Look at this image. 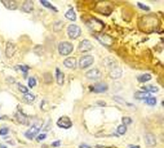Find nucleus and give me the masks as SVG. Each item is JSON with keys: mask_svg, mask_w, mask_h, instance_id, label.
Listing matches in <instances>:
<instances>
[{"mask_svg": "<svg viewBox=\"0 0 164 148\" xmlns=\"http://www.w3.org/2000/svg\"><path fill=\"white\" fill-rule=\"evenodd\" d=\"M16 116V120L18 121L20 124H23V125H28V119L27 117L21 112H17L15 114Z\"/></svg>", "mask_w": 164, "mask_h": 148, "instance_id": "obj_15", "label": "nucleus"}, {"mask_svg": "<svg viewBox=\"0 0 164 148\" xmlns=\"http://www.w3.org/2000/svg\"><path fill=\"white\" fill-rule=\"evenodd\" d=\"M85 76H86V78L91 79V80H97V79L100 78L101 73L97 68H92L85 73Z\"/></svg>", "mask_w": 164, "mask_h": 148, "instance_id": "obj_9", "label": "nucleus"}, {"mask_svg": "<svg viewBox=\"0 0 164 148\" xmlns=\"http://www.w3.org/2000/svg\"><path fill=\"white\" fill-rule=\"evenodd\" d=\"M65 17L68 18L69 21H76V13H75L73 8H69L67 12L65 13Z\"/></svg>", "mask_w": 164, "mask_h": 148, "instance_id": "obj_17", "label": "nucleus"}, {"mask_svg": "<svg viewBox=\"0 0 164 148\" xmlns=\"http://www.w3.org/2000/svg\"><path fill=\"white\" fill-rule=\"evenodd\" d=\"M73 51V45L70 42H61L58 45V52L61 55H69Z\"/></svg>", "mask_w": 164, "mask_h": 148, "instance_id": "obj_1", "label": "nucleus"}, {"mask_svg": "<svg viewBox=\"0 0 164 148\" xmlns=\"http://www.w3.org/2000/svg\"><path fill=\"white\" fill-rule=\"evenodd\" d=\"M36 84H37L36 79L34 78V77H30V78L28 79V86L29 87H30V88H33Z\"/></svg>", "mask_w": 164, "mask_h": 148, "instance_id": "obj_26", "label": "nucleus"}, {"mask_svg": "<svg viewBox=\"0 0 164 148\" xmlns=\"http://www.w3.org/2000/svg\"><path fill=\"white\" fill-rule=\"evenodd\" d=\"M127 131V127L125 125H121L117 127V133L120 134V135H124Z\"/></svg>", "mask_w": 164, "mask_h": 148, "instance_id": "obj_25", "label": "nucleus"}, {"mask_svg": "<svg viewBox=\"0 0 164 148\" xmlns=\"http://www.w3.org/2000/svg\"><path fill=\"white\" fill-rule=\"evenodd\" d=\"M1 119H3V118H2V117H0V120H1Z\"/></svg>", "mask_w": 164, "mask_h": 148, "instance_id": "obj_39", "label": "nucleus"}, {"mask_svg": "<svg viewBox=\"0 0 164 148\" xmlns=\"http://www.w3.org/2000/svg\"><path fill=\"white\" fill-rule=\"evenodd\" d=\"M40 129H41L40 124H34V125L24 133V136H26L27 139H29V140H32V139H34V138L38 135V133L39 132Z\"/></svg>", "mask_w": 164, "mask_h": 148, "instance_id": "obj_2", "label": "nucleus"}, {"mask_svg": "<svg viewBox=\"0 0 164 148\" xmlns=\"http://www.w3.org/2000/svg\"><path fill=\"white\" fill-rule=\"evenodd\" d=\"M137 5H138V7H139V8H141V10H143V11H148L149 10H150V8H149V7H147V6H146V5H144V4H143V3H140V2H138V4H137Z\"/></svg>", "mask_w": 164, "mask_h": 148, "instance_id": "obj_30", "label": "nucleus"}, {"mask_svg": "<svg viewBox=\"0 0 164 148\" xmlns=\"http://www.w3.org/2000/svg\"><path fill=\"white\" fill-rule=\"evenodd\" d=\"M113 99H114L116 102H118V103H121V104H125L126 103L125 100H124L122 98H119V97H114V98H113Z\"/></svg>", "mask_w": 164, "mask_h": 148, "instance_id": "obj_32", "label": "nucleus"}, {"mask_svg": "<svg viewBox=\"0 0 164 148\" xmlns=\"http://www.w3.org/2000/svg\"><path fill=\"white\" fill-rule=\"evenodd\" d=\"M68 35L71 39H78L81 35V28L76 24H70L68 27Z\"/></svg>", "mask_w": 164, "mask_h": 148, "instance_id": "obj_3", "label": "nucleus"}, {"mask_svg": "<svg viewBox=\"0 0 164 148\" xmlns=\"http://www.w3.org/2000/svg\"><path fill=\"white\" fill-rule=\"evenodd\" d=\"M40 3L43 5V7H45V8H49V10H52V11H55L56 12L57 11V10L55 8H54V6L52 5L51 3L49 2V1H44V0H41L40 1Z\"/></svg>", "mask_w": 164, "mask_h": 148, "instance_id": "obj_22", "label": "nucleus"}, {"mask_svg": "<svg viewBox=\"0 0 164 148\" xmlns=\"http://www.w3.org/2000/svg\"><path fill=\"white\" fill-rule=\"evenodd\" d=\"M57 126L61 128H65V129H68L69 127H71L72 126V122L70 121L69 117H60L57 121Z\"/></svg>", "mask_w": 164, "mask_h": 148, "instance_id": "obj_6", "label": "nucleus"}, {"mask_svg": "<svg viewBox=\"0 0 164 148\" xmlns=\"http://www.w3.org/2000/svg\"><path fill=\"white\" fill-rule=\"evenodd\" d=\"M18 68H20L22 71L23 72V74H24V77H26V74H27V71H28L29 69V67L28 66H22V65H19L18 66Z\"/></svg>", "mask_w": 164, "mask_h": 148, "instance_id": "obj_27", "label": "nucleus"}, {"mask_svg": "<svg viewBox=\"0 0 164 148\" xmlns=\"http://www.w3.org/2000/svg\"><path fill=\"white\" fill-rule=\"evenodd\" d=\"M144 141H145L146 145L148 146H155L157 144V140L152 133H147L144 136Z\"/></svg>", "mask_w": 164, "mask_h": 148, "instance_id": "obj_11", "label": "nucleus"}, {"mask_svg": "<svg viewBox=\"0 0 164 148\" xmlns=\"http://www.w3.org/2000/svg\"><path fill=\"white\" fill-rule=\"evenodd\" d=\"M93 46L92 43L87 40V39H84L79 43V46H78V51L81 53H86L89 52L90 50H92Z\"/></svg>", "mask_w": 164, "mask_h": 148, "instance_id": "obj_5", "label": "nucleus"}, {"mask_svg": "<svg viewBox=\"0 0 164 148\" xmlns=\"http://www.w3.org/2000/svg\"><path fill=\"white\" fill-rule=\"evenodd\" d=\"M94 62V57L92 55H85L80 59L79 65L81 68H86L91 66Z\"/></svg>", "mask_w": 164, "mask_h": 148, "instance_id": "obj_4", "label": "nucleus"}, {"mask_svg": "<svg viewBox=\"0 0 164 148\" xmlns=\"http://www.w3.org/2000/svg\"><path fill=\"white\" fill-rule=\"evenodd\" d=\"M150 97H151L150 93H147V92H136L135 93V98L137 99H145Z\"/></svg>", "mask_w": 164, "mask_h": 148, "instance_id": "obj_19", "label": "nucleus"}, {"mask_svg": "<svg viewBox=\"0 0 164 148\" xmlns=\"http://www.w3.org/2000/svg\"><path fill=\"white\" fill-rule=\"evenodd\" d=\"M0 148H7V146L3 145V144H0Z\"/></svg>", "mask_w": 164, "mask_h": 148, "instance_id": "obj_37", "label": "nucleus"}, {"mask_svg": "<svg viewBox=\"0 0 164 148\" xmlns=\"http://www.w3.org/2000/svg\"><path fill=\"white\" fill-rule=\"evenodd\" d=\"M23 100H26L27 103H31L35 100V96L32 93H26L23 96Z\"/></svg>", "mask_w": 164, "mask_h": 148, "instance_id": "obj_20", "label": "nucleus"}, {"mask_svg": "<svg viewBox=\"0 0 164 148\" xmlns=\"http://www.w3.org/2000/svg\"><path fill=\"white\" fill-rule=\"evenodd\" d=\"M79 148H91V146L87 145V144H85V143H83V144H81V145H80Z\"/></svg>", "mask_w": 164, "mask_h": 148, "instance_id": "obj_35", "label": "nucleus"}, {"mask_svg": "<svg viewBox=\"0 0 164 148\" xmlns=\"http://www.w3.org/2000/svg\"><path fill=\"white\" fill-rule=\"evenodd\" d=\"M131 122H132V120L129 118V117H123L122 118V123H123V125L125 126H128L129 125V124H131Z\"/></svg>", "mask_w": 164, "mask_h": 148, "instance_id": "obj_29", "label": "nucleus"}, {"mask_svg": "<svg viewBox=\"0 0 164 148\" xmlns=\"http://www.w3.org/2000/svg\"><path fill=\"white\" fill-rule=\"evenodd\" d=\"M97 105H100V106H105L106 105V103L104 101H97Z\"/></svg>", "mask_w": 164, "mask_h": 148, "instance_id": "obj_36", "label": "nucleus"}, {"mask_svg": "<svg viewBox=\"0 0 164 148\" xmlns=\"http://www.w3.org/2000/svg\"><path fill=\"white\" fill-rule=\"evenodd\" d=\"M33 8H34L33 1H26V2H23V6H22V11L26 13L32 12Z\"/></svg>", "mask_w": 164, "mask_h": 148, "instance_id": "obj_13", "label": "nucleus"}, {"mask_svg": "<svg viewBox=\"0 0 164 148\" xmlns=\"http://www.w3.org/2000/svg\"><path fill=\"white\" fill-rule=\"evenodd\" d=\"M96 38L100 40V42H101L103 45H106V46H111L113 42V39L106 34H99L96 36Z\"/></svg>", "mask_w": 164, "mask_h": 148, "instance_id": "obj_7", "label": "nucleus"}, {"mask_svg": "<svg viewBox=\"0 0 164 148\" xmlns=\"http://www.w3.org/2000/svg\"><path fill=\"white\" fill-rule=\"evenodd\" d=\"M122 76V69L119 67H114L113 69L111 70L110 77L113 79H118Z\"/></svg>", "mask_w": 164, "mask_h": 148, "instance_id": "obj_16", "label": "nucleus"}, {"mask_svg": "<svg viewBox=\"0 0 164 148\" xmlns=\"http://www.w3.org/2000/svg\"><path fill=\"white\" fill-rule=\"evenodd\" d=\"M47 137V135L45 134V133H42V134H39L38 137H37V141H39V142H40V141L44 140L45 138Z\"/></svg>", "mask_w": 164, "mask_h": 148, "instance_id": "obj_33", "label": "nucleus"}, {"mask_svg": "<svg viewBox=\"0 0 164 148\" xmlns=\"http://www.w3.org/2000/svg\"><path fill=\"white\" fill-rule=\"evenodd\" d=\"M130 148H140V146H139V145H136V146H131Z\"/></svg>", "mask_w": 164, "mask_h": 148, "instance_id": "obj_38", "label": "nucleus"}, {"mask_svg": "<svg viewBox=\"0 0 164 148\" xmlns=\"http://www.w3.org/2000/svg\"><path fill=\"white\" fill-rule=\"evenodd\" d=\"M91 90L96 93H103V92H106L108 90V84L104 83H100L95 84L94 86H91L90 87Z\"/></svg>", "mask_w": 164, "mask_h": 148, "instance_id": "obj_8", "label": "nucleus"}, {"mask_svg": "<svg viewBox=\"0 0 164 148\" xmlns=\"http://www.w3.org/2000/svg\"><path fill=\"white\" fill-rule=\"evenodd\" d=\"M151 80V75L150 74H143V75L139 76L138 77V81L140 83H146V82H148V81Z\"/></svg>", "mask_w": 164, "mask_h": 148, "instance_id": "obj_21", "label": "nucleus"}, {"mask_svg": "<svg viewBox=\"0 0 164 148\" xmlns=\"http://www.w3.org/2000/svg\"><path fill=\"white\" fill-rule=\"evenodd\" d=\"M60 144H61L60 141H55V142H54V143H52V145L54 146V147H58V146H60Z\"/></svg>", "mask_w": 164, "mask_h": 148, "instance_id": "obj_34", "label": "nucleus"}, {"mask_svg": "<svg viewBox=\"0 0 164 148\" xmlns=\"http://www.w3.org/2000/svg\"><path fill=\"white\" fill-rule=\"evenodd\" d=\"M143 89H144V91L153 92V93H156V92H158V91H159V88H158V87H156V86H154V85H148V86H144V87H143Z\"/></svg>", "mask_w": 164, "mask_h": 148, "instance_id": "obj_23", "label": "nucleus"}, {"mask_svg": "<svg viewBox=\"0 0 164 148\" xmlns=\"http://www.w3.org/2000/svg\"><path fill=\"white\" fill-rule=\"evenodd\" d=\"M76 65H77V61L74 57H69L66 60H64V66L68 68H74Z\"/></svg>", "mask_w": 164, "mask_h": 148, "instance_id": "obj_14", "label": "nucleus"}, {"mask_svg": "<svg viewBox=\"0 0 164 148\" xmlns=\"http://www.w3.org/2000/svg\"><path fill=\"white\" fill-rule=\"evenodd\" d=\"M145 103L147 104V105H150V106H155V105H156V103H157L156 98L150 97V98H148V99H146Z\"/></svg>", "mask_w": 164, "mask_h": 148, "instance_id": "obj_24", "label": "nucleus"}, {"mask_svg": "<svg viewBox=\"0 0 164 148\" xmlns=\"http://www.w3.org/2000/svg\"><path fill=\"white\" fill-rule=\"evenodd\" d=\"M16 52V46L12 42H8L6 46V55L8 58H11Z\"/></svg>", "mask_w": 164, "mask_h": 148, "instance_id": "obj_10", "label": "nucleus"}, {"mask_svg": "<svg viewBox=\"0 0 164 148\" xmlns=\"http://www.w3.org/2000/svg\"><path fill=\"white\" fill-rule=\"evenodd\" d=\"M17 86H18V88H19V90H20L22 93H28V88H26V86L24 85H23V84H21V83H18L17 84Z\"/></svg>", "mask_w": 164, "mask_h": 148, "instance_id": "obj_28", "label": "nucleus"}, {"mask_svg": "<svg viewBox=\"0 0 164 148\" xmlns=\"http://www.w3.org/2000/svg\"><path fill=\"white\" fill-rule=\"evenodd\" d=\"M56 81L57 83L62 85L64 83V73L62 72L59 68H56Z\"/></svg>", "mask_w": 164, "mask_h": 148, "instance_id": "obj_18", "label": "nucleus"}, {"mask_svg": "<svg viewBox=\"0 0 164 148\" xmlns=\"http://www.w3.org/2000/svg\"><path fill=\"white\" fill-rule=\"evenodd\" d=\"M9 133V128L8 127H2L0 128V136H5Z\"/></svg>", "mask_w": 164, "mask_h": 148, "instance_id": "obj_31", "label": "nucleus"}, {"mask_svg": "<svg viewBox=\"0 0 164 148\" xmlns=\"http://www.w3.org/2000/svg\"><path fill=\"white\" fill-rule=\"evenodd\" d=\"M1 3H2L3 5L5 6L6 8H8V10H10V11H15V10H17V2H15V1H11V0H3V1H1Z\"/></svg>", "mask_w": 164, "mask_h": 148, "instance_id": "obj_12", "label": "nucleus"}]
</instances>
